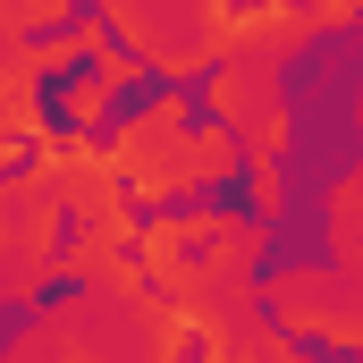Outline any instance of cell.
<instances>
[{"mask_svg": "<svg viewBox=\"0 0 363 363\" xmlns=\"http://www.w3.org/2000/svg\"><path fill=\"white\" fill-rule=\"evenodd\" d=\"M279 203H287V178H279L271 161H254V211H262V220H279Z\"/></svg>", "mask_w": 363, "mask_h": 363, "instance_id": "cell-2", "label": "cell"}, {"mask_svg": "<svg viewBox=\"0 0 363 363\" xmlns=\"http://www.w3.org/2000/svg\"><path fill=\"white\" fill-rule=\"evenodd\" d=\"M68 9H77V0H0V17H9L17 43H26L34 26H68Z\"/></svg>", "mask_w": 363, "mask_h": 363, "instance_id": "cell-1", "label": "cell"}]
</instances>
